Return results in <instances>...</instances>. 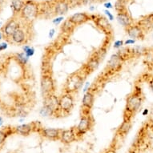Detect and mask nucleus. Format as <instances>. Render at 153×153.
<instances>
[{"mask_svg": "<svg viewBox=\"0 0 153 153\" xmlns=\"http://www.w3.org/2000/svg\"><path fill=\"white\" fill-rule=\"evenodd\" d=\"M143 102V96L142 95L141 89L136 88V90L127 98L123 120H131V119L132 118L140 109Z\"/></svg>", "mask_w": 153, "mask_h": 153, "instance_id": "f257e3e1", "label": "nucleus"}, {"mask_svg": "<svg viewBox=\"0 0 153 153\" xmlns=\"http://www.w3.org/2000/svg\"><path fill=\"white\" fill-rule=\"evenodd\" d=\"M20 17L23 20L31 23L39 16V3L33 0L26 1V3L20 12Z\"/></svg>", "mask_w": 153, "mask_h": 153, "instance_id": "f03ea898", "label": "nucleus"}, {"mask_svg": "<svg viewBox=\"0 0 153 153\" xmlns=\"http://www.w3.org/2000/svg\"><path fill=\"white\" fill-rule=\"evenodd\" d=\"M83 76L79 75V73H74L70 75L66 81L65 86H64L65 92L71 93V94L76 92L77 91L80 89L81 87L83 86Z\"/></svg>", "mask_w": 153, "mask_h": 153, "instance_id": "7ed1b4c3", "label": "nucleus"}, {"mask_svg": "<svg viewBox=\"0 0 153 153\" xmlns=\"http://www.w3.org/2000/svg\"><path fill=\"white\" fill-rule=\"evenodd\" d=\"M59 112L68 114L74 108V97L72 94L65 92L59 97Z\"/></svg>", "mask_w": 153, "mask_h": 153, "instance_id": "20e7f679", "label": "nucleus"}, {"mask_svg": "<svg viewBox=\"0 0 153 153\" xmlns=\"http://www.w3.org/2000/svg\"><path fill=\"white\" fill-rule=\"evenodd\" d=\"M93 126V119L92 117L88 114V115H83L81 117L78 126L75 128L76 132L78 136H83L85 133H87L88 131L91 130V128Z\"/></svg>", "mask_w": 153, "mask_h": 153, "instance_id": "39448f33", "label": "nucleus"}, {"mask_svg": "<svg viewBox=\"0 0 153 153\" xmlns=\"http://www.w3.org/2000/svg\"><path fill=\"white\" fill-rule=\"evenodd\" d=\"M41 90L44 96L55 91V82L50 75H44L41 79Z\"/></svg>", "mask_w": 153, "mask_h": 153, "instance_id": "423d86ee", "label": "nucleus"}, {"mask_svg": "<svg viewBox=\"0 0 153 153\" xmlns=\"http://www.w3.org/2000/svg\"><path fill=\"white\" fill-rule=\"evenodd\" d=\"M126 32L131 39L135 40H142L145 38V32L138 24H134L129 26L126 28Z\"/></svg>", "mask_w": 153, "mask_h": 153, "instance_id": "0eeeda50", "label": "nucleus"}, {"mask_svg": "<svg viewBox=\"0 0 153 153\" xmlns=\"http://www.w3.org/2000/svg\"><path fill=\"white\" fill-rule=\"evenodd\" d=\"M19 28H20L19 21L15 19H10L7 23H6L5 25L3 26V29H2L3 38H7V39L8 38H11L13 34H14Z\"/></svg>", "mask_w": 153, "mask_h": 153, "instance_id": "6e6552de", "label": "nucleus"}, {"mask_svg": "<svg viewBox=\"0 0 153 153\" xmlns=\"http://www.w3.org/2000/svg\"><path fill=\"white\" fill-rule=\"evenodd\" d=\"M123 62V60L117 53L114 54L111 56L110 59L108 62V65H107L108 71H109L111 73L117 72L122 68Z\"/></svg>", "mask_w": 153, "mask_h": 153, "instance_id": "1a4fd4ad", "label": "nucleus"}, {"mask_svg": "<svg viewBox=\"0 0 153 153\" xmlns=\"http://www.w3.org/2000/svg\"><path fill=\"white\" fill-rule=\"evenodd\" d=\"M77 132L75 128H70V129H66V130H62L59 137V140L62 143L65 144H70L73 143L74 141L76 140L77 139Z\"/></svg>", "mask_w": 153, "mask_h": 153, "instance_id": "9d476101", "label": "nucleus"}, {"mask_svg": "<svg viewBox=\"0 0 153 153\" xmlns=\"http://www.w3.org/2000/svg\"><path fill=\"white\" fill-rule=\"evenodd\" d=\"M62 130L57 129V128H41L39 130V132L40 135L45 139L50 140H59L60 134Z\"/></svg>", "mask_w": 153, "mask_h": 153, "instance_id": "9b49d317", "label": "nucleus"}, {"mask_svg": "<svg viewBox=\"0 0 153 153\" xmlns=\"http://www.w3.org/2000/svg\"><path fill=\"white\" fill-rule=\"evenodd\" d=\"M53 4H54L55 15H59V16L67 14L71 7L67 0H54Z\"/></svg>", "mask_w": 153, "mask_h": 153, "instance_id": "f8f14e48", "label": "nucleus"}, {"mask_svg": "<svg viewBox=\"0 0 153 153\" xmlns=\"http://www.w3.org/2000/svg\"><path fill=\"white\" fill-rule=\"evenodd\" d=\"M44 106H47L51 109H52L55 112H59V98L55 96L54 94L46 95L44 97Z\"/></svg>", "mask_w": 153, "mask_h": 153, "instance_id": "ddd939ff", "label": "nucleus"}, {"mask_svg": "<svg viewBox=\"0 0 153 153\" xmlns=\"http://www.w3.org/2000/svg\"><path fill=\"white\" fill-rule=\"evenodd\" d=\"M138 24L142 30L146 33H148L149 31L153 30V14L151 15H148L142 18L141 19L138 21V23H136Z\"/></svg>", "mask_w": 153, "mask_h": 153, "instance_id": "4468645a", "label": "nucleus"}, {"mask_svg": "<svg viewBox=\"0 0 153 153\" xmlns=\"http://www.w3.org/2000/svg\"><path fill=\"white\" fill-rule=\"evenodd\" d=\"M116 19L118 21V23L121 26H123V27H128L129 26L132 25L133 20L132 18L131 17V15L128 14V10H123L121 12L117 13L116 15Z\"/></svg>", "mask_w": 153, "mask_h": 153, "instance_id": "2eb2a0df", "label": "nucleus"}, {"mask_svg": "<svg viewBox=\"0 0 153 153\" xmlns=\"http://www.w3.org/2000/svg\"><path fill=\"white\" fill-rule=\"evenodd\" d=\"M36 123H26V124H22V125L17 126L15 128V132L16 134L21 135V136H28L30 133L35 130Z\"/></svg>", "mask_w": 153, "mask_h": 153, "instance_id": "dca6fc26", "label": "nucleus"}, {"mask_svg": "<svg viewBox=\"0 0 153 153\" xmlns=\"http://www.w3.org/2000/svg\"><path fill=\"white\" fill-rule=\"evenodd\" d=\"M90 15H88V14L85 12L75 13V14L72 15L70 18H69V19H70L75 26L81 25V24H83V23L88 22V20H90Z\"/></svg>", "mask_w": 153, "mask_h": 153, "instance_id": "f3484780", "label": "nucleus"}, {"mask_svg": "<svg viewBox=\"0 0 153 153\" xmlns=\"http://www.w3.org/2000/svg\"><path fill=\"white\" fill-rule=\"evenodd\" d=\"M95 101V95L92 91H88L85 92L82 100V106L84 108V110L90 111L94 105Z\"/></svg>", "mask_w": 153, "mask_h": 153, "instance_id": "a211bd4d", "label": "nucleus"}, {"mask_svg": "<svg viewBox=\"0 0 153 153\" xmlns=\"http://www.w3.org/2000/svg\"><path fill=\"white\" fill-rule=\"evenodd\" d=\"M95 23L97 25V27L100 28L103 32H110L111 30L109 20L107 18L103 17V16H98L95 19Z\"/></svg>", "mask_w": 153, "mask_h": 153, "instance_id": "6ab92c4d", "label": "nucleus"}, {"mask_svg": "<svg viewBox=\"0 0 153 153\" xmlns=\"http://www.w3.org/2000/svg\"><path fill=\"white\" fill-rule=\"evenodd\" d=\"M100 63V60L95 55L91 57L90 59L88 61V63H86L85 66H84V68H85L86 70L85 71H87L88 73H91L94 71L96 70L99 68Z\"/></svg>", "mask_w": 153, "mask_h": 153, "instance_id": "aec40b11", "label": "nucleus"}, {"mask_svg": "<svg viewBox=\"0 0 153 153\" xmlns=\"http://www.w3.org/2000/svg\"><path fill=\"white\" fill-rule=\"evenodd\" d=\"M11 40L13 41V43L17 44L24 43L26 40V34L24 30H22L21 28H19L11 36Z\"/></svg>", "mask_w": 153, "mask_h": 153, "instance_id": "412c9836", "label": "nucleus"}, {"mask_svg": "<svg viewBox=\"0 0 153 153\" xmlns=\"http://www.w3.org/2000/svg\"><path fill=\"white\" fill-rule=\"evenodd\" d=\"M11 133L15 132V128H10V127H5L3 129L0 130V146H2L5 143L6 140L10 136Z\"/></svg>", "mask_w": 153, "mask_h": 153, "instance_id": "4be33fe9", "label": "nucleus"}, {"mask_svg": "<svg viewBox=\"0 0 153 153\" xmlns=\"http://www.w3.org/2000/svg\"><path fill=\"white\" fill-rule=\"evenodd\" d=\"M26 3V0H12L11 1V9L15 15L16 14H20L21 10L23 8Z\"/></svg>", "mask_w": 153, "mask_h": 153, "instance_id": "5701e85b", "label": "nucleus"}, {"mask_svg": "<svg viewBox=\"0 0 153 153\" xmlns=\"http://www.w3.org/2000/svg\"><path fill=\"white\" fill-rule=\"evenodd\" d=\"M131 128V120H123V122L119 128L118 133L121 136H126L130 131Z\"/></svg>", "mask_w": 153, "mask_h": 153, "instance_id": "b1692460", "label": "nucleus"}, {"mask_svg": "<svg viewBox=\"0 0 153 153\" xmlns=\"http://www.w3.org/2000/svg\"><path fill=\"white\" fill-rule=\"evenodd\" d=\"M75 25L68 19H66L63 23L61 25V31L65 34H70L74 30Z\"/></svg>", "mask_w": 153, "mask_h": 153, "instance_id": "393cba45", "label": "nucleus"}, {"mask_svg": "<svg viewBox=\"0 0 153 153\" xmlns=\"http://www.w3.org/2000/svg\"><path fill=\"white\" fill-rule=\"evenodd\" d=\"M131 51V49H129V48H120V49H119L117 54L124 61L126 59H128L131 58L133 54L135 53L134 50H133V51Z\"/></svg>", "mask_w": 153, "mask_h": 153, "instance_id": "a878e982", "label": "nucleus"}, {"mask_svg": "<svg viewBox=\"0 0 153 153\" xmlns=\"http://www.w3.org/2000/svg\"><path fill=\"white\" fill-rule=\"evenodd\" d=\"M40 115L43 117H48V116H51L55 115V112L52 109H51L50 108L43 105V107L41 108L40 110Z\"/></svg>", "mask_w": 153, "mask_h": 153, "instance_id": "bb28decb", "label": "nucleus"}, {"mask_svg": "<svg viewBox=\"0 0 153 153\" xmlns=\"http://www.w3.org/2000/svg\"><path fill=\"white\" fill-rule=\"evenodd\" d=\"M125 0H116V3H115V9L117 13L127 10L125 7Z\"/></svg>", "mask_w": 153, "mask_h": 153, "instance_id": "cd10ccee", "label": "nucleus"}, {"mask_svg": "<svg viewBox=\"0 0 153 153\" xmlns=\"http://www.w3.org/2000/svg\"><path fill=\"white\" fill-rule=\"evenodd\" d=\"M106 55H107V50L103 48H101L100 49L97 51L96 53L95 54V56H96L100 61L103 60V59H104V57L106 56Z\"/></svg>", "mask_w": 153, "mask_h": 153, "instance_id": "c85d7f7f", "label": "nucleus"}, {"mask_svg": "<svg viewBox=\"0 0 153 153\" xmlns=\"http://www.w3.org/2000/svg\"><path fill=\"white\" fill-rule=\"evenodd\" d=\"M16 58L18 59V60L20 63L22 64H26V63H27L28 61V57L26 55V54L24 52L23 53H19V54H18L17 57Z\"/></svg>", "mask_w": 153, "mask_h": 153, "instance_id": "c756f323", "label": "nucleus"}, {"mask_svg": "<svg viewBox=\"0 0 153 153\" xmlns=\"http://www.w3.org/2000/svg\"><path fill=\"white\" fill-rule=\"evenodd\" d=\"M23 51H24V53H25L26 55L27 56L28 58H30V57L33 56L34 54H35V49L33 48H30L29 46H24L23 48Z\"/></svg>", "mask_w": 153, "mask_h": 153, "instance_id": "7c9ffc66", "label": "nucleus"}, {"mask_svg": "<svg viewBox=\"0 0 153 153\" xmlns=\"http://www.w3.org/2000/svg\"><path fill=\"white\" fill-rule=\"evenodd\" d=\"M69 3L70 7H75V6L80 5L82 3V0H67Z\"/></svg>", "mask_w": 153, "mask_h": 153, "instance_id": "2f4dec72", "label": "nucleus"}, {"mask_svg": "<svg viewBox=\"0 0 153 153\" xmlns=\"http://www.w3.org/2000/svg\"><path fill=\"white\" fill-rule=\"evenodd\" d=\"M63 20H64V17H63V16H59V17L55 18V19H53L52 23L53 24H55V26H58L59 25Z\"/></svg>", "mask_w": 153, "mask_h": 153, "instance_id": "473e14b6", "label": "nucleus"}, {"mask_svg": "<svg viewBox=\"0 0 153 153\" xmlns=\"http://www.w3.org/2000/svg\"><path fill=\"white\" fill-rule=\"evenodd\" d=\"M124 45V42L123 40H116L115 43H114V48H116V49H120Z\"/></svg>", "mask_w": 153, "mask_h": 153, "instance_id": "72a5a7b5", "label": "nucleus"}, {"mask_svg": "<svg viewBox=\"0 0 153 153\" xmlns=\"http://www.w3.org/2000/svg\"><path fill=\"white\" fill-rule=\"evenodd\" d=\"M104 13H105L106 15H107V16H108V20L112 21L113 19H114V15H113L112 14H111V13L108 10V9H106V10H104Z\"/></svg>", "mask_w": 153, "mask_h": 153, "instance_id": "f704fd0d", "label": "nucleus"}, {"mask_svg": "<svg viewBox=\"0 0 153 153\" xmlns=\"http://www.w3.org/2000/svg\"><path fill=\"white\" fill-rule=\"evenodd\" d=\"M135 42H136V40L135 39H127V40L124 42V45H132V44H134L135 43Z\"/></svg>", "mask_w": 153, "mask_h": 153, "instance_id": "c9c22d12", "label": "nucleus"}, {"mask_svg": "<svg viewBox=\"0 0 153 153\" xmlns=\"http://www.w3.org/2000/svg\"><path fill=\"white\" fill-rule=\"evenodd\" d=\"M7 48V43H1V44H0V51L6 50Z\"/></svg>", "mask_w": 153, "mask_h": 153, "instance_id": "e433bc0d", "label": "nucleus"}, {"mask_svg": "<svg viewBox=\"0 0 153 153\" xmlns=\"http://www.w3.org/2000/svg\"><path fill=\"white\" fill-rule=\"evenodd\" d=\"M103 6H104V7L107 8L108 10V9H111V8L113 7V5L110 3V2H106V3H104Z\"/></svg>", "mask_w": 153, "mask_h": 153, "instance_id": "4c0bfd02", "label": "nucleus"}, {"mask_svg": "<svg viewBox=\"0 0 153 153\" xmlns=\"http://www.w3.org/2000/svg\"><path fill=\"white\" fill-rule=\"evenodd\" d=\"M55 34V29H51L50 31H49V34H48V37L50 39H52L54 37V35Z\"/></svg>", "mask_w": 153, "mask_h": 153, "instance_id": "58836bf2", "label": "nucleus"}, {"mask_svg": "<svg viewBox=\"0 0 153 153\" xmlns=\"http://www.w3.org/2000/svg\"><path fill=\"white\" fill-rule=\"evenodd\" d=\"M150 124L151 126H152V128H153V115L151 116V118H150Z\"/></svg>", "mask_w": 153, "mask_h": 153, "instance_id": "ea45409f", "label": "nucleus"}, {"mask_svg": "<svg viewBox=\"0 0 153 153\" xmlns=\"http://www.w3.org/2000/svg\"><path fill=\"white\" fill-rule=\"evenodd\" d=\"M150 88H151V89H152V92H153V78L152 79V80L150 81Z\"/></svg>", "mask_w": 153, "mask_h": 153, "instance_id": "a19ab883", "label": "nucleus"}, {"mask_svg": "<svg viewBox=\"0 0 153 153\" xmlns=\"http://www.w3.org/2000/svg\"><path fill=\"white\" fill-rule=\"evenodd\" d=\"M100 3H106V2H109V0H97Z\"/></svg>", "mask_w": 153, "mask_h": 153, "instance_id": "79ce46f5", "label": "nucleus"}, {"mask_svg": "<svg viewBox=\"0 0 153 153\" xmlns=\"http://www.w3.org/2000/svg\"><path fill=\"white\" fill-rule=\"evenodd\" d=\"M89 85H90V84H89V83H87V85H86L85 88H84V92H85V91H88V87H89Z\"/></svg>", "mask_w": 153, "mask_h": 153, "instance_id": "37998d69", "label": "nucleus"}, {"mask_svg": "<svg viewBox=\"0 0 153 153\" xmlns=\"http://www.w3.org/2000/svg\"><path fill=\"white\" fill-rule=\"evenodd\" d=\"M3 3H4V0H0V8H2Z\"/></svg>", "mask_w": 153, "mask_h": 153, "instance_id": "c03bdc74", "label": "nucleus"}, {"mask_svg": "<svg viewBox=\"0 0 153 153\" xmlns=\"http://www.w3.org/2000/svg\"><path fill=\"white\" fill-rule=\"evenodd\" d=\"M148 109H145V110L143 111V116H145L146 114H148Z\"/></svg>", "mask_w": 153, "mask_h": 153, "instance_id": "a18cd8bd", "label": "nucleus"}, {"mask_svg": "<svg viewBox=\"0 0 153 153\" xmlns=\"http://www.w3.org/2000/svg\"><path fill=\"white\" fill-rule=\"evenodd\" d=\"M3 32H2V31H1V30H0V40H1V39H3Z\"/></svg>", "mask_w": 153, "mask_h": 153, "instance_id": "49530a36", "label": "nucleus"}, {"mask_svg": "<svg viewBox=\"0 0 153 153\" xmlns=\"http://www.w3.org/2000/svg\"><path fill=\"white\" fill-rule=\"evenodd\" d=\"M128 153H136V152H134V151H130V152H128Z\"/></svg>", "mask_w": 153, "mask_h": 153, "instance_id": "de8ad7c7", "label": "nucleus"}]
</instances>
